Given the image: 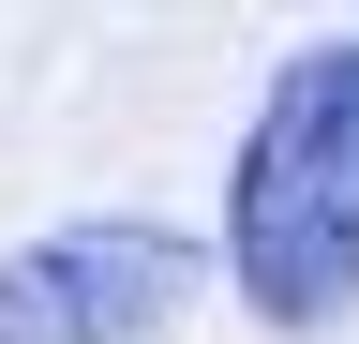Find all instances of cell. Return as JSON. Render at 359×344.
Segmentation results:
<instances>
[{
  "mask_svg": "<svg viewBox=\"0 0 359 344\" xmlns=\"http://www.w3.org/2000/svg\"><path fill=\"white\" fill-rule=\"evenodd\" d=\"M224 284L269 329L359 315V30H314L269 75L240 180H224Z\"/></svg>",
  "mask_w": 359,
  "mask_h": 344,
  "instance_id": "obj_1",
  "label": "cell"
},
{
  "mask_svg": "<svg viewBox=\"0 0 359 344\" xmlns=\"http://www.w3.org/2000/svg\"><path fill=\"white\" fill-rule=\"evenodd\" d=\"M195 299L180 225H60L0 270V344H150Z\"/></svg>",
  "mask_w": 359,
  "mask_h": 344,
  "instance_id": "obj_2",
  "label": "cell"
}]
</instances>
